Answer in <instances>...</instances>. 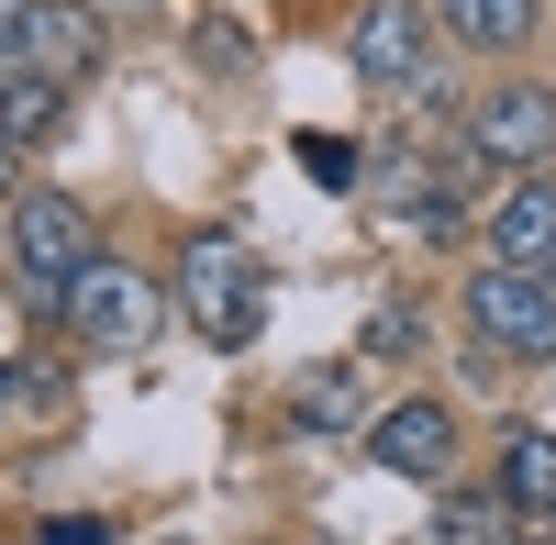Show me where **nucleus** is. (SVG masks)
<instances>
[{"instance_id": "14", "label": "nucleus", "mask_w": 556, "mask_h": 545, "mask_svg": "<svg viewBox=\"0 0 556 545\" xmlns=\"http://www.w3.org/2000/svg\"><path fill=\"white\" fill-rule=\"evenodd\" d=\"M379 223H390V235H424V245H445V235H468V201H456V190H434V178H412V201H390Z\"/></svg>"}, {"instance_id": "10", "label": "nucleus", "mask_w": 556, "mask_h": 545, "mask_svg": "<svg viewBox=\"0 0 556 545\" xmlns=\"http://www.w3.org/2000/svg\"><path fill=\"white\" fill-rule=\"evenodd\" d=\"M434 34L456 45V56L501 67V56H523V45L545 34V0H434Z\"/></svg>"}, {"instance_id": "6", "label": "nucleus", "mask_w": 556, "mask_h": 545, "mask_svg": "<svg viewBox=\"0 0 556 545\" xmlns=\"http://www.w3.org/2000/svg\"><path fill=\"white\" fill-rule=\"evenodd\" d=\"M456 301H468V334H479L490 356H556V279H545V267L479 256V279L456 290Z\"/></svg>"}, {"instance_id": "4", "label": "nucleus", "mask_w": 556, "mask_h": 545, "mask_svg": "<svg viewBox=\"0 0 556 545\" xmlns=\"http://www.w3.org/2000/svg\"><path fill=\"white\" fill-rule=\"evenodd\" d=\"M101 56H112L101 0H0V67H34L56 89H89Z\"/></svg>"}, {"instance_id": "7", "label": "nucleus", "mask_w": 556, "mask_h": 545, "mask_svg": "<svg viewBox=\"0 0 556 545\" xmlns=\"http://www.w3.org/2000/svg\"><path fill=\"white\" fill-rule=\"evenodd\" d=\"M434 0H367V12H345V56H356V78L367 89H424V67H434Z\"/></svg>"}, {"instance_id": "9", "label": "nucleus", "mask_w": 556, "mask_h": 545, "mask_svg": "<svg viewBox=\"0 0 556 545\" xmlns=\"http://www.w3.org/2000/svg\"><path fill=\"white\" fill-rule=\"evenodd\" d=\"M479 256H501V267H545L556 256V178L545 167L501 178V190L479 201Z\"/></svg>"}, {"instance_id": "16", "label": "nucleus", "mask_w": 556, "mask_h": 545, "mask_svg": "<svg viewBox=\"0 0 556 545\" xmlns=\"http://www.w3.org/2000/svg\"><path fill=\"white\" fill-rule=\"evenodd\" d=\"M345 413H356V379H312L290 401V423H345Z\"/></svg>"}, {"instance_id": "2", "label": "nucleus", "mask_w": 556, "mask_h": 545, "mask_svg": "<svg viewBox=\"0 0 556 545\" xmlns=\"http://www.w3.org/2000/svg\"><path fill=\"white\" fill-rule=\"evenodd\" d=\"M0 245H12V279L34 312H56L78 279H89V256H101V223H89L78 190H23L12 212H0Z\"/></svg>"}, {"instance_id": "13", "label": "nucleus", "mask_w": 556, "mask_h": 545, "mask_svg": "<svg viewBox=\"0 0 556 545\" xmlns=\"http://www.w3.org/2000/svg\"><path fill=\"white\" fill-rule=\"evenodd\" d=\"M513 502H501V490H445L434 502V545H513Z\"/></svg>"}, {"instance_id": "1", "label": "nucleus", "mask_w": 556, "mask_h": 545, "mask_svg": "<svg viewBox=\"0 0 556 545\" xmlns=\"http://www.w3.org/2000/svg\"><path fill=\"white\" fill-rule=\"evenodd\" d=\"M167 290H178V312H190V334H201L212 356H235V345L267 334V267H256L245 235H223V223H201V235L178 245Z\"/></svg>"}, {"instance_id": "18", "label": "nucleus", "mask_w": 556, "mask_h": 545, "mask_svg": "<svg viewBox=\"0 0 556 545\" xmlns=\"http://www.w3.org/2000/svg\"><path fill=\"white\" fill-rule=\"evenodd\" d=\"M34 545H112V523H101V512H56Z\"/></svg>"}, {"instance_id": "8", "label": "nucleus", "mask_w": 556, "mask_h": 545, "mask_svg": "<svg viewBox=\"0 0 556 545\" xmlns=\"http://www.w3.org/2000/svg\"><path fill=\"white\" fill-rule=\"evenodd\" d=\"M367 468H390V479H424V490H445V468H456V401H434V390L390 401V413L367 423Z\"/></svg>"}, {"instance_id": "12", "label": "nucleus", "mask_w": 556, "mask_h": 545, "mask_svg": "<svg viewBox=\"0 0 556 545\" xmlns=\"http://www.w3.org/2000/svg\"><path fill=\"white\" fill-rule=\"evenodd\" d=\"M56 123H67V89H56V78H34V67H0V134H12L23 156H34Z\"/></svg>"}, {"instance_id": "3", "label": "nucleus", "mask_w": 556, "mask_h": 545, "mask_svg": "<svg viewBox=\"0 0 556 545\" xmlns=\"http://www.w3.org/2000/svg\"><path fill=\"white\" fill-rule=\"evenodd\" d=\"M167 312H178V290L167 279H146V267H134V256H89V279L56 301V324L78 334V345H101V356H134V345H156V324H167Z\"/></svg>"}, {"instance_id": "20", "label": "nucleus", "mask_w": 556, "mask_h": 545, "mask_svg": "<svg viewBox=\"0 0 556 545\" xmlns=\"http://www.w3.org/2000/svg\"><path fill=\"white\" fill-rule=\"evenodd\" d=\"M0 413H12V368H0Z\"/></svg>"}, {"instance_id": "11", "label": "nucleus", "mask_w": 556, "mask_h": 545, "mask_svg": "<svg viewBox=\"0 0 556 545\" xmlns=\"http://www.w3.org/2000/svg\"><path fill=\"white\" fill-rule=\"evenodd\" d=\"M490 490L513 512H556V434L545 423H501V468H490Z\"/></svg>"}, {"instance_id": "17", "label": "nucleus", "mask_w": 556, "mask_h": 545, "mask_svg": "<svg viewBox=\"0 0 556 545\" xmlns=\"http://www.w3.org/2000/svg\"><path fill=\"white\" fill-rule=\"evenodd\" d=\"M401 345H424V312H412V301H390L379 324H367V356H401Z\"/></svg>"}, {"instance_id": "5", "label": "nucleus", "mask_w": 556, "mask_h": 545, "mask_svg": "<svg viewBox=\"0 0 556 545\" xmlns=\"http://www.w3.org/2000/svg\"><path fill=\"white\" fill-rule=\"evenodd\" d=\"M468 156L501 167V178L556 167V89L545 78H490L479 101H468Z\"/></svg>"}, {"instance_id": "19", "label": "nucleus", "mask_w": 556, "mask_h": 545, "mask_svg": "<svg viewBox=\"0 0 556 545\" xmlns=\"http://www.w3.org/2000/svg\"><path fill=\"white\" fill-rule=\"evenodd\" d=\"M12 201H23V145L0 134V212H12Z\"/></svg>"}, {"instance_id": "15", "label": "nucleus", "mask_w": 556, "mask_h": 545, "mask_svg": "<svg viewBox=\"0 0 556 545\" xmlns=\"http://www.w3.org/2000/svg\"><path fill=\"white\" fill-rule=\"evenodd\" d=\"M312 178H323V190H345V178H356V145H345V134H301V145H290Z\"/></svg>"}]
</instances>
